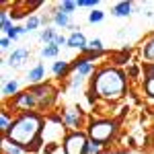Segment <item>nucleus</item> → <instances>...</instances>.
Wrapping results in <instances>:
<instances>
[{
  "label": "nucleus",
  "instance_id": "f257e3e1",
  "mask_svg": "<svg viewBox=\"0 0 154 154\" xmlns=\"http://www.w3.org/2000/svg\"><path fill=\"white\" fill-rule=\"evenodd\" d=\"M41 130V119L33 115V113H27L21 115L8 130V140L12 144H17L19 148H25L29 144H33L37 140V134Z\"/></svg>",
  "mask_w": 154,
  "mask_h": 154
},
{
  "label": "nucleus",
  "instance_id": "f03ea898",
  "mask_svg": "<svg viewBox=\"0 0 154 154\" xmlns=\"http://www.w3.org/2000/svg\"><path fill=\"white\" fill-rule=\"evenodd\" d=\"M95 93L105 99H119L125 93V78L119 70H107L99 72L95 80Z\"/></svg>",
  "mask_w": 154,
  "mask_h": 154
},
{
  "label": "nucleus",
  "instance_id": "7ed1b4c3",
  "mask_svg": "<svg viewBox=\"0 0 154 154\" xmlns=\"http://www.w3.org/2000/svg\"><path fill=\"white\" fill-rule=\"evenodd\" d=\"M91 138L95 140V142H107L113 134H115V123H111V121H97L91 125Z\"/></svg>",
  "mask_w": 154,
  "mask_h": 154
},
{
  "label": "nucleus",
  "instance_id": "20e7f679",
  "mask_svg": "<svg viewBox=\"0 0 154 154\" xmlns=\"http://www.w3.org/2000/svg\"><path fill=\"white\" fill-rule=\"evenodd\" d=\"M64 150H66V154H86L88 142H86V138H84L82 134H70L66 138Z\"/></svg>",
  "mask_w": 154,
  "mask_h": 154
},
{
  "label": "nucleus",
  "instance_id": "39448f33",
  "mask_svg": "<svg viewBox=\"0 0 154 154\" xmlns=\"http://www.w3.org/2000/svg\"><path fill=\"white\" fill-rule=\"evenodd\" d=\"M33 95H35V99H37L39 105H49L54 91H51V86H39V88L33 91Z\"/></svg>",
  "mask_w": 154,
  "mask_h": 154
},
{
  "label": "nucleus",
  "instance_id": "423d86ee",
  "mask_svg": "<svg viewBox=\"0 0 154 154\" xmlns=\"http://www.w3.org/2000/svg\"><path fill=\"white\" fill-rule=\"evenodd\" d=\"M35 103H37V99L33 93H25V95H21L17 99V107H33Z\"/></svg>",
  "mask_w": 154,
  "mask_h": 154
},
{
  "label": "nucleus",
  "instance_id": "0eeeda50",
  "mask_svg": "<svg viewBox=\"0 0 154 154\" xmlns=\"http://www.w3.org/2000/svg\"><path fill=\"white\" fill-rule=\"evenodd\" d=\"M68 45H70V48H86L84 35L82 33H72L70 39H68Z\"/></svg>",
  "mask_w": 154,
  "mask_h": 154
},
{
  "label": "nucleus",
  "instance_id": "6e6552de",
  "mask_svg": "<svg viewBox=\"0 0 154 154\" xmlns=\"http://www.w3.org/2000/svg\"><path fill=\"white\" fill-rule=\"evenodd\" d=\"M25 58H27V49H17V51L11 56L8 62H11V66H21Z\"/></svg>",
  "mask_w": 154,
  "mask_h": 154
},
{
  "label": "nucleus",
  "instance_id": "1a4fd4ad",
  "mask_svg": "<svg viewBox=\"0 0 154 154\" xmlns=\"http://www.w3.org/2000/svg\"><path fill=\"white\" fill-rule=\"evenodd\" d=\"M131 11V4L130 2H119L117 6H115V14H117V17H125V14H128V12Z\"/></svg>",
  "mask_w": 154,
  "mask_h": 154
},
{
  "label": "nucleus",
  "instance_id": "9d476101",
  "mask_svg": "<svg viewBox=\"0 0 154 154\" xmlns=\"http://www.w3.org/2000/svg\"><path fill=\"white\" fill-rule=\"evenodd\" d=\"M76 70H78V76L88 74V72H91V64H88V60H80V62L76 64Z\"/></svg>",
  "mask_w": 154,
  "mask_h": 154
},
{
  "label": "nucleus",
  "instance_id": "9b49d317",
  "mask_svg": "<svg viewBox=\"0 0 154 154\" xmlns=\"http://www.w3.org/2000/svg\"><path fill=\"white\" fill-rule=\"evenodd\" d=\"M56 54H58V45H54V43H48V45L43 48V51H41L43 58H51V56H56Z\"/></svg>",
  "mask_w": 154,
  "mask_h": 154
},
{
  "label": "nucleus",
  "instance_id": "f8f14e48",
  "mask_svg": "<svg viewBox=\"0 0 154 154\" xmlns=\"http://www.w3.org/2000/svg\"><path fill=\"white\" fill-rule=\"evenodd\" d=\"M41 76H43V68H41V66H37V68H33V70L29 72V78H31L33 82H37Z\"/></svg>",
  "mask_w": 154,
  "mask_h": 154
},
{
  "label": "nucleus",
  "instance_id": "ddd939ff",
  "mask_svg": "<svg viewBox=\"0 0 154 154\" xmlns=\"http://www.w3.org/2000/svg\"><path fill=\"white\" fill-rule=\"evenodd\" d=\"M2 146H4V150H6L8 154H21V150H19V146H17V144H12V146H11V140H4Z\"/></svg>",
  "mask_w": 154,
  "mask_h": 154
},
{
  "label": "nucleus",
  "instance_id": "4468645a",
  "mask_svg": "<svg viewBox=\"0 0 154 154\" xmlns=\"http://www.w3.org/2000/svg\"><path fill=\"white\" fill-rule=\"evenodd\" d=\"M144 58L146 60H154V39L146 45V49H144Z\"/></svg>",
  "mask_w": 154,
  "mask_h": 154
},
{
  "label": "nucleus",
  "instance_id": "2eb2a0df",
  "mask_svg": "<svg viewBox=\"0 0 154 154\" xmlns=\"http://www.w3.org/2000/svg\"><path fill=\"white\" fill-rule=\"evenodd\" d=\"M0 130L2 131L11 130V121H8V117H6V113H2V117H0Z\"/></svg>",
  "mask_w": 154,
  "mask_h": 154
},
{
  "label": "nucleus",
  "instance_id": "dca6fc26",
  "mask_svg": "<svg viewBox=\"0 0 154 154\" xmlns=\"http://www.w3.org/2000/svg\"><path fill=\"white\" fill-rule=\"evenodd\" d=\"M144 86H146V93L150 97H154V76H148V80H146Z\"/></svg>",
  "mask_w": 154,
  "mask_h": 154
},
{
  "label": "nucleus",
  "instance_id": "f3484780",
  "mask_svg": "<svg viewBox=\"0 0 154 154\" xmlns=\"http://www.w3.org/2000/svg\"><path fill=\"white\" fill-rule=\"evenodd\" d=\"M66 70H68V64L66 62H56V66H54V72L56 74H64Z\"/></svg>",
  "mask_w": 154,
  "mask_h": 154
},
{
  "label": "nucleus",
  "instance_id": "a211bd4d",
  "mask_svg": "<svg viewBox=\"0 0 154 154\" xmlns=\"http://www.w3.org/2000/svg\"><path fill=\"white\" fill-rule=\"evenodd\" d=\"M86 49H91V51H101V49H103V43H101L99 39H95V41H91V43L86 45Z\"/></svg>",
  "mask_w": 154,
  "mask_h": 154
},
{
  "label": "nucleus",
  "instance_id": "6ab92c4d",
  "mask_svg": "<svg viewBox=\"0 0 154 154\" xmlns=\"http://www.w3.org/2000/svg\"><path fill=\"white\" fill-rule=\"evenodd\" d=\"M0 23H2V29H4V31H11V29H12V25L8 23V17H6V12H2V17H0Z\"/></svg>",
  "mask_w": 154,
  "mask_h": 154
},
{
  "label": "nucleus",
  "instance_id": "aec40b11",
  "mask_svg": "<svg viewBox=\"0 0 154 154\" xmlns=\"http://www.w3.org/2000/svg\"><path fill=\"white\" fill-rule=\"evenodd\" d=\"M56 23H58V25H66V23H68L66 12H58V14H56Z\"/></svg>",
  "mask_w": 154,
  "mask_h": 154
},
{
  "label": "nucleus",
  "instance_id": "412c9836",
  "mask_svg": "<svg viewBox=\"0 0 154 154\" xmlns=\"http://www.w3.org/2000/svg\"><path fill=\"white\" fill-rule=\"evenodd\" d=\"M37 25H39V19H35V17H31V19L27 21V27H25V29H27V31H31V29H35Z\"/></svg>",
  "mask_w": 154,
  "mask_h": 154
},
{
  "label": "nucleus",
  "instance_id": "4be33fe9",
  "mask_svg": "<svg viewBox=\"0 0 154 154\" xmlns=\"http://www.w3.org/2000/svg\"><path fill=\"white\" fill-rule=\"evenodd\" d=\"M54 37H56V33H54V31H43V33H41V39H43V41H54Z\"/></svg>",
  "mask_w": 154,
  "mask_h": 154
},
{
  "label": "nucleus",
  "instance_id": "5701e85b",
  "mask_svg": "<svg viewBox=\"0 0 154 154\" xmlns=\"http://www.w3.org/2000/svg\"><path fill=\"white\" fill-rule=\"evenodd\" d=\"M14 91H17V82H8L6 86H4L2 93H4V95H11V93H14Z\"/></svg>",
  "mask_w": 154,
  "mask_h": 154
},
{
  "label": "nucleus",
  "instance_id": "b1692460",
  "mask_svg": "<svg viewBox=\"0 0 154 154\" xmlns=\"http://www.w3.org/2000/svg\"><path fill=\"white\" fill-rule=\"evenodd\" d=\"M101 19H103V12H99V11L91 12V23H99Z\"/></svg>",
  "mask_w": 154,
  "mask_h": 154
},
{
  "label": "nucleus",
  "instance_id": "393cba45",
  "mask_svg": "<svg viewBox=\"0 0 154 154\" xmlns=\"http://www.w3.org/2000/svg\"><path fill=\"white\" fill-rule=\"evenodd\" d=\"M76 6H78V4H76V2H64V4H62V8H64V11H66V12L74 11V8H76Z\"/></svg>",
  "mask_w": 154,
  "mask_h": 154
},
{
  "label": "nucleus",
  "instance_id": "a878e982",
  "mask_svg": "<svg viewBox=\"0 0 154 154\" xmlns=\"http://www.w3.org/2000/svg\"><path fill=\"white\" fill-rule=\"evenodd\" d=\"M78 6H95L97 0H80V2H76Z\"/></svg>",
  "mask_w": 154,
  "mask_h": 154
},
{
  "label": "nucleus",
  "instance_id": "bb28decb",
  "mask_svg": "<svg viewBox=\"0 0 154 154\" xmlns=\"http://www.w3.org/2000/svg\"><path fill=\"white\" fill-rule=\"evenodd\" d=\"M88 152L91 154H99V144H88Z\"/></svg>",
  "mask_w": 154,
  "mask_h": 154
},
{
  "label": "nucleus",
  "instance_id": "cd10ccee",
  "mask_svg": "<svg viewBox=\"0 0 154 154\" xmlns=\"http://www.w3.org/2000/svg\"><path fill=\"white\" fill-rule=\"evenodd\" d=\"M62 43H64V37H60V35H56V37H54V45H58V48H60Z\"/></svg>",
  "mask_w": 154,
  "mask_h": 154
},
{
  "label": "nucleus",
  "instance_id": "c85d7f7f",
  "mask_svg": "<svg viewBox=\"0 0 154 154\" xmlns=\"http://www.w3.org/2000/svg\"><path fill=\"white\" fill-rule=\"evenodd\" d=\"M66 121H68V123H74V121H76V115H74V113H68V115H66Z\"/></svg>",
  "mask_w": 154,
  "mask_h": 154
},
{
  "label": "nucleus",
  "instance_id": "c756f323",
  "mask_svg": "<svg viewBox=\"0 0 154 154\" xmlns=\"http://www.w3.org/2000/svg\"><path fill=\"white\" fill-rule=\"evenodd\" d=\"M0 48H2V49L8 48V39H2V41H0Z\"/></svg>",
  "mask_w": 154,
  "mask_h": 154
},
{
  "label": "nucleus",
  "instance_id": "7c9ffc66",
  "mask_svg": "<svg viewBox=\"0 0 154 154\" xmlns=\"http://www.w3.org/2000/svg\"><path fill=\"white\" fill-rule=\"evenodd\" d=\"M150 76H154V66H152V68H150Z\"/></svg>",
  "mask_w": 154,
  "mask_h": 154
}]
</instances>
